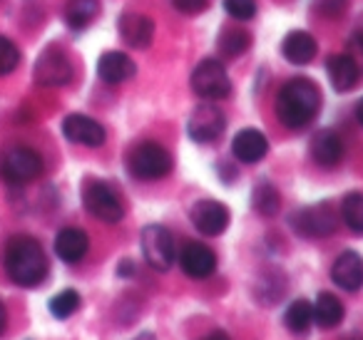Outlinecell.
I'll list each match as a JSON object with an SVG mask.
<instances>
[{
    "label": "cell",
    "mask_w": 363,
    "mask_h": 340,
    "mask_svg": "<svg viewBox=\"0 0 363 340\" xmlns=\"http://www.w3.org/2000/svg\"><path fill=\"white\" fill-rule=\"evenodd\" d=\"M328 80H331V87L336 92H348L356 87L358 77H361V67L356 65V60H353L351 55H333L331 60H328Z\"/></svg>",
    "instance_id": "obj_20"
},
{
    "label": "cell",
    "mask_w": 363,
    "mask_h": 340,
    "mask_svg": "<svg viewBox=\"0 0 363 340\" xmlns=\"http://www.w3.org/2000/svg\"><path fill=\"white\" fill-rule=\"evenodd\" d=\"M43 174V159L30 147H16L0 162V176L11 184H28Z\"/></svg>",
    "instance_id": "obj_6"
},
{
    "label": "cell",
    "mask_w": 363,
    "mask_h": 340,
    "mask_svg": "<svg viewBox=\"0 0 363 340\" xmlns=\"http://www.w3.org/2000/svg\"><path fill=\"white\" fill-rule=\"evenodd\" d=\"M192 90L204 100H224L232 95V82L219 60H202L192 72Z\"/></svg>",
    "instance_id": "obj_5"
},
{
    "label": "cell",
    "mask_w": 363,
    "mask_h": 340,
    "mask_svg": "<svg viewBox=\"0 0 363 340\" xmlns=\"http://www.w3.org/2000/svg\"><path fill=\"white\" fill-rule=\"evenodd\" d=\"M82 204L97 221H105V224H117L125 216L120 196L105 181H87L82 189Z\"/></svg>",
    "instance_id": "obj_4"
},
{
    "label": "cell",
    "mask_w": 363,
    "mask_h": 340,
    "mask_svg": "<svg viewBox=\"0 0 363 340\" xmlns=\"http://www.w3.org/2000/svg\"><path fill=\"white\" fill-rule=\"evenodd\" d=\"M346 55H351L353 60H356V65L363 70V35H361V33H356V35H353V40H351V45H348Z\"/></svg>",
    "instance_id": "obj_33"
},
{
    "label": "cell",
    "mask_w": 363,
    "mask_h": 340,
    "mask_svg": "<svg viewBox=\"0 0 363 340\" xmlns=\"http://www.w3.org/2000/svg\"><path fill=\"white\" fill-rule=\"evenodd\" d=\"M313 320L321 328H336L343 320V303L333 293H318L316 303H313Z\"/></svg>",
    "instance_id": "obj_22"
},
{
    "label": "cell",
    "mask_w": 363,
    "mask_h": 340,
    "mask_svg": "<svg viewBox=\"0 0 363 340\" xmlns=\"http://www.w3.org/2000/svg\"><path fill=\"white\" fill-rule=\"evenodd\" d=\"M346 8H348V0H313V11L326 18H338Z\"/></svg>",
    "instance_id": "obj_31"
},
{
    "label": "cell",
    "mask_w": 363,
    "mask_h": 340,
    "mask_svg": "<svg viewBox=\"0 0 363 340\" xmlns=\"http://www.w3.org/2000/svg\"><path fill=\"white\" fill-rule=\"evenodd\" d=\"M341 216L348 229L356 231V234H363V194H358V191L348 194L341 204Z\"/></svg>",
    "instance_id": "obj_26"
},
{
    "label": "cell",
    "mask_w": 363,
    "mask_h": 340,
    "mask_svg": "<svg viewBox=\"0 0 363 340\" xmlns=\"http://www.w3.org/2000/svg\"><path fill=\"white\" fill-rule=\"evenodd\" d=\"M87 249H90V239L82 229H75V226H67L60 234L55 236V254L60 261L65 264H77V261L85 259Z\"/></svg>",
    "instance_id": "obj_17"
},
{
    "label": "cell",
    "mask_w": 363,
    "mask_h": 340,
    "mask_svg": "<svg viewBox=\"0 0 363 340\" xmlns=\"http://www.w3.org/2000/svg\"><path fill=\"white\" fill-rule=\"evenodd\" d=\"M127 166H130L132 176H137V179L155 181L169 174L172 157H169V152L162 144H157V142H142V144H137L135 149L130 152Z\"/></svg>",
    "instance_id": "obj_3"
},
{
    "label": "cell",
    "mask_w": 363,
    "mask_h": 340,
    "mask_svg": "<svg viewBox=\"0 0 363 340\" xmlns=\"http://www.w3.org/2000/svg\"><path fill=\"white\" fill-rule=\"evenodd\" d=\"M224 11L234 21H252L257 16V3L254 0H224Z\"/></svg>",
    "instance_id": "obj_30"
},
{
    "label": "cell",
    "mask_w": 363,
    "mask_h": 340,
    "mask_svg": "<svg viewBox=\"0 0 363 340\" xmlns=\"http://www.w3.org/2000/svg\"><path fill=\"white\" fill-rule=\"evenodd\" d=\"M224 125H227V122H224V115L219 107L199 105L187 122V135H189V140H194L197 144H209V142H214L222 135Z\"/></svg>",
    "instance_id": "obj_8"
},
{
    "label": "cell",
    "mask_w": 363,
    "mask_h": 340,
    "mask_svg": "<svg viewBox=\"0 0 363 340\" xmlns=\"http://www.w3.org/2000/svg\"><path fill=\"white\" fill-rule=\"evenodd\" d=\"M97 16H100V0H70L65 8V21L72 30L92 26Z\"/></svg>",
    "instance_id": "obj_23"
},
{
    "label": "cell",
    "mask_w": 363,
    "mask_h": 340,
    "mask_svg": "<svg viewBox=\"0 0 363 340\" xmlns=\"http://www.w3.org/2000/svg\"><path fill=\"white\" fill-rule=\"evenodd\" d=\"M72 77V65L60 50L50 47L35 62V82L43 87H62Z\"/></svg>",
    "instance_id": "obj_11"
},
{
    "label": "cell",
    "mask_w": 363,
    "mask_h": 340,
    "mask_svg": "<svg viewBox=\"0 0 363 340\" xmlns=\"http://www.w3.org/2000/svg\"><path fill=\"white\" fill-rule=\"evenodd\" d=\"M281 52L291 65H308L316 57L318 45L311 33L306 30H291L281 42Z\"/></svg>",
    "instance_id": "obj_18"
},
{
    "label": "cell",
    "mask_w": 363,
    "mask_h": 340,
    "mask_svg": "<svg viewBox=\"0 0 363 340\" xmlns=\"http://www.w3.org/2000/svg\"><path fill=\"white\" fill-rule=\"evenodd\" d=\"M267 152H269L267 137L259 130H252V127L242 130L232 142V154L239 162H244V164H257V162H262L267 157Z\"/></svg>",
    "instance_id": "obj_15"
},
{
    "label": "cell",
    "mask_w": 363,
    "mask_h": 340,
    "mask_svg": "<svg viewBox=\"0 0 363 340\" xmlns=\"http://www.w3.org/2000/svg\"><path fill=\"white\" fill-rule=\"evenodd\" d=\"M291 226L298 236H308V239H321V236L333 234L336 229V219H333L328 206H308L296 214H291Z\"/></svg>",
    "instance_id": "obj_10"
},
{
    "label": "cell",
    "mask_w": 363,
    "mask_h": 340,
    "mask_svg": "<svg viewBox=\"0 0 363 340\" xmlns=\"http://www.w3.org/2000/svg\"><path fill=\"white\" fill-rule=\"evenodd\" d=\"M331 280L343 290H358L363 285V259L356 251H343L331 266Z\"/></svg>",
    "instance_id": "obj_14"
},
{
    "label": "cell",
    "mask_w": 363,
    "mask_h": 340,
    "mask_svg": "<svg viewBox=\"0 0 363 340\" xmlns=\"http://www.w3.org/2000/svg\"><path fill=\"white\" fill-rule=\"evenodd\" d=\"M120 35L127 45L132 47H147L155 38V23L140 13H125L120 18Z\"/></svg>",
    "instance_id": "obj_19"
},
{
    "label": "cell",
    "mask_w": 363,
    "mask_h": 340,
    "mask_svg": "<svg viewBox=\"0 0 363 340\" xmlns=\"http://www.w3.org/2000/svg\"><path fill=\"white\" fill-rule=\"evenodd\" d=\"M311 323H313V305L308 303V300L298 298L286 308L284 325H286L294 335H306L308 328H311Z\"/></svg>",
    "instance_id": "obj_24"
},
{
    "label": "cell",
    "mask_w": 363,
    "mask_h": 340,
    "mask_svg": "<svg viewBox=\"0 0 363 340\" xmlns=\"http://www.w3.org/2000/svg\"><path fill=\"white\" fill-rule=\"evenodd\" d=\"M137 67L125 52L110 50L97 60V75H100L102 82L107 85H120V82H127L130 77H135Z\"/></svg>",
    "instance_id": "obj_16"
},
{
    "label": "cell",
    "mask_w": 363,
    "mask_h": 340,
    "mask_svg": "<svg viewBox=\"0 0 363 340\" xmlns=\"http://www.w3.org/2000/svg\"><path fill=\"white\" fill-rule=\"evenodd\" d=\"M6 325H8V310H6V303L0 300V335L6 333Z\"/></svg>",
    "instance_id": "obj_34"
},
{
    "label": "cell",
    "mask_w": 363,
    "mask_h": 340,
    "mask_svg": "<svg viewBox=\"0 0 363 340\" xmlns=\"http://www.w3.org/2000/svg\"><path fill=\"white\" fill-rule=\"evenodd\" d=\"M62 135H65L70 142L82 144V147H102L107 140L105 127H102L97 120L85 117V115L65 117V122H62Z\"/></svg>",
    "instance_id": "obj_12"
},
{
    "label": "cell",
    "mask_w": 363,
    "mask_h": 340,
    "mask_svg": "<svg viewBox=\"0 0 363 340\" xmlns=\"http://www.w3.org/2000/svg\"><path fill=\"white\" fill-rule=\"evenodd\" d=\"M311 157L321 166H336L343 159V144L331 130H321L311 137Z\"/></svg>",
    "instance_id": "obj_21"
},
{
    "label": "cell",
    "mask_w": 363,
    "mask_h": 340,
    "mask_svg": "<svg viewBox=\"0 0 363 340\" xmlns=\"http://www.w3.org/2000/svg\"><path fill=\"white\" fill-rule=\"evenodd\" d=\"M6 271L13 283L23 288L43 283L48 276V259L43 246L30 236H16L6 249Z\"/></svg>",
    "instance_id": "obj_2"
},
{
    "label": "cell",
    "mask_w": 363,
    "mask_h": 340,
    "mask_svg": "<svg viewBox=\"0 0 363 340\" xmlns=\"http://www.w3.org/2000/svg\"><path fill=\"white\" fill-rule=\"evenodd\" d=\"M252 204L262 216H277L279 209H281V196H279V191L274 189L272 184L262 181V184H257V189H254Z\"/></svg>",
    "instance_id": "obj_25"
},
{
    "label": "cell",
    "mask_w": 363,
    "mask_h": 340,
    "mask_svg": "<svg viewBox=\"0 0 363 340\" xmlns=\"http://www.w3.org/2000/svg\"><path fill=\"white\" fill-rule=\"evenodd\" d=\"M321 110V90L306 77H294L279 90L277 117L289 130H301L311 125Z\"/></svg>",
    "instance_id": "obj_1"
},
{
    "label": "cell",
    "mask_w": 363,
    "mask_h": 340,
    "mask_svg": "<svg viewBox=\"0 0 363 340\" xmlns=\"http://www.w3.org/2000/svg\"><path fill=\"white\" fill-rule=\"evenodd\" d=\"M21 65V50L13 40L0 38V77L11 75L16 67Z\"/></svg>",
    "instance_id": "obj_29"
},
{
    "label": "cell",
    "mask_w": 363,
    "mask_h": 340,
    "mask_svg": "<svg viewBox=\"0 0 363 340\" xmlns=\"http://www.w3.org/2000/svg\"><path fill=\"white\" fill-rule=\"evenodd\" d=\"M356 120H358V122H361V125H363V100H361V102H358V105H356Z\"/></svg>",
    "instance_id": "obj_36"
},
{
    "label": "cell",
    "mask_w": 363,
    "mask_h": 340,
    "mask_svg": "<svg viewBox=\"0 0 363 340\" xmlns=\"http://www.w3.org/2000/svg\"><path fill=\"white\" fill-rule=\"evenodd\" d=\"M135 340H157V338H155L152 333H142V335H137Z\"/></svg>",
    "instance_id": "obj_37"
},
{
    "label": "cell",
    "mask_w": 363,
    "mask_h": 340,
    "mask_svg": "<svg viewBox=\"0 0 363 340\" xmlns=\"http://www.w3.org/2000/svg\"><path fill=\"white\" fill-rule=\"evenodd\" d=\"M172 6L184 16H194V13H202L209 6V0H172Z\"/></svg>",
    "instance_id": "obj_32"
},
{
    "label": "cell",
    "mask_w": 363,
    "mask_h": 340,
    "mask_svg": "<svg viewBox=\"0 0 363 340\" xmlns=\"http://www.w3.org/2000/svg\"><path fill=\"white\" fill-rule=\"evenodd\" d=\"M249 45H252V38H249L244 30H229V33H224V35L219 38V50H222L227 57L242 55Z\"/></svg>",
    "instance_id": "obj_28"
},
{
    "label": "cell",
    "mask_w": 363,
    "mask_h": 340,
    "mask_svg": "<svg viewBox=\"0 0 363 340\" xmlns=\"http://www.w3.org/2000/svg\"><path fill=\"white\" fill-rule=\"evenodd\" d=\"M142 254L155 271H169L172 264H174V239L164 226H145V231H142Z\"/></svg>",
    "instance_id": "obj_7"
},
{
    "label": "cell",
    "mask_w": 363,
    "mask_h": 340,
    "mask_svg": "<svg viewBox=\"0 0 363 340\" xmlns=\"http://www.w3.org/2000/svg\"><path fill=\"white\" fill-rule=\"evenodd\" d=\"M202 340H232V338H229L224 330H214V333H209L207 338H202Z\"/></svg>",
    "instance_id": "obj_35"
},
{
    "label": "cell",
    "mask_w": 363,
    "mask_h": 340,
    "mask_svg": "<svg viewBox=\"0 0 363 340\" xmlns=\"http://www.w3.org/2000/svg\"><path fill=\"white\" fill-rule=\"evenodd\" d=\"M179 266L189 278H207L217 268V256L199 241H189L179 254Z\"/></svg>",
    "instance_id": "obj_13"
},
{
    "label": "cell",
    "mask_w": 363,
    "mask_h": 340,
    "mask_svg": "<svg viewBox=\"0 0 363 340\" xmlns=\"http://www.w3.org/2000/svg\"><path fill=\"white\" fill-rule=\"evenodd\" d=\"M189 219H192L194 229H197L199 234L219 236V234H224L229 226V209L222 204V201L202 199L192 206Z\"/></svg>",
    "instance_id": "obj_9"
},
{
    "label": "cell",
    "mask_w": 363,
    "mask_h": 340,
    "mask_svg": "<svg viewBox=\"0 0 363 340\" xmlns=\"http://www.w3.org/2000/svg\"><path fill=\"white\" fill-rule=\"evenodd\" d=\"M77 308H80V293H77V290H72V288L60 290V293L52 295V300H50V313L55 315V318H60V320L70 318Z\"/></svg>",
    "instance_id": "obj_27"
}]
</instances>
